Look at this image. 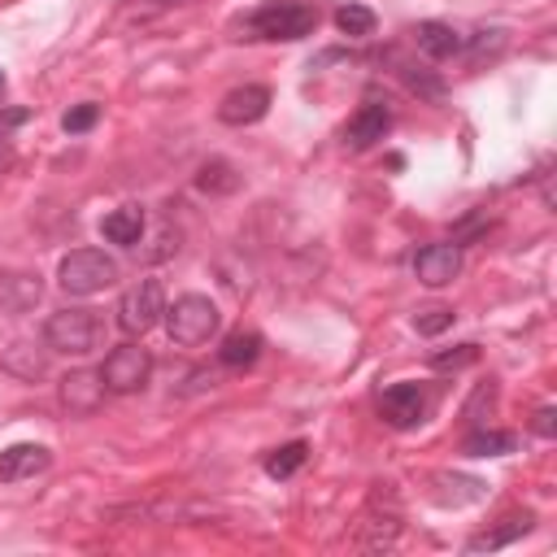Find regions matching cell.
<instances>
[{
    "label": "cell",
    "instance_id": "obj_19",
    "mask_svg": "<svg viewBox=\"0 0 557 557\" xmlns=\"http://www.w3.org/2000/svg\"><path fill=\"white\" fill-rule=\"evenodd\" d=\"M505 48H509V30H500V26H492V30H474V35L461 44V52H466V65H470V70H483V65L500 61V57H505Z\"/></svg>",
    "mask_w": 557,
    "mask_h": 557
},
{
    "label": "cell",
    "instance_id": "obj_5",
    "mask_svg": "<svg viewBox=\"0 0 557 557\" xmlns=\"http://www.w3.org/2000/svg\"><path fill=\"white\" fill-rule=\"evenodd\" d=\"M100 379H104V392H117V396H131V392H144L148 379H152V352L144 344H117L104 366H100Z\"/></svg>",
    "mask_w": 557,
    "mask_h": 557
},
{
    "label": "cell",
    "instance_id": "obj_8",
    "mask_svg": "<svg viewBox=\"0 0 557 557\" xmlns=\"http://www.w3.org/2000/svg\"><path fill=\"white\" fill-rule=\"evenodd\" d=\"M379 413H383L387 426H396V431L418 426L422 413H426V392H422V383H392V387H383Z\"/></svg>",
    "mask_w": 557,
    "mask_h": 557
},
{
    "label": "cell",
    "instance_id": "obj_31",
    "mask_svg": "<svg viewBox=\"0 0 557 557\" xmlns=\"http://www.w3.org/2000/svg\"><path fill=\"white\" fill-rule=\"evenodd\" d=\"M157 9H174V4H196V0H152Z\"/></svg>",
    "mask_w": 557,
    "mask_h": 557
},
{
    "label": "cell",
    "instance_id": "obj_20",
    "mask_svg": "<svg viewBox=\"0 0 557 557\" xmlns=\"http://www.w3.org/2000/svg\"><path fill=\"white\" fill-rule=\"evenodd\" d=\"M518 448V435L513 431H496V426H479L461 440V453L466 457H505Z\"/></svg>",
    "mask_w": 557,
    "mask_h": 557
},
{
    "label": "cell",
    "instance_id": "obj_13",
    "mask_svg": "<svg viewBox=\"0 0 557 557\" xmlns=\"http://www.w3.org/2000/svg\"><path fill=\"white\" fill-rule=\"evenodd\" d=\"M52 466V453L44 444H9L0 453V483H26Z\"/></svg>",
    "mask_w": 557,
    "mask_h": 557
},
{
    "label": "cell",
    "instance_id": "obj_11",
    "mask_svg": "<svg viewBox=\"0 0 557 557\" xmlns=\"http://www.w3.org/2000/svg\"><path fill=\"white\" fill-rule=\"evenodd\" d=\"M100 400H104V379H100V370H70V374L61 379V405H65V413L87 418V413L100 409Z\"/></svg>",
    "mask_w": 557,
    "mask_h": 557
},
{
    "label": "cell",
    "instance_id": "obj_27",
    "mask_svg": "<svg viewBox=\"0 0 557 557\" xmlns=\"http://www.w3.org/2000/svg\"><path fill=\"white\" fill-rule=\"evenodd\" d=\"M479 361V344H457L448 352H431V370H461Z\"/></svg>",
    "mask_w": 557,
    "mask_h": 557
},
{
    "label": "cell",
    "instance_id": "obj_10",
    "mask_svg": "<svg viewBox=\"0 0 557 557\" xmlns=\"http://www.w3.org/2000/svg\"><path fill=\"white\" fill-rule=\"evenodd\" d=\"M387 131H392V109L379 104V100H370V104H361V109L348 117V126H344V144H348L352 152H366V148H374Z\"/></svg>",
    "mask_w": 557,
    "mask_h": 557
},
{
    "label": "cell",
    "instance_id": "obj_4",
    "mask_svg": "<svg viewBox=\"0 0 557 557\" xmlns=\"http://www.w3.org/2000/svg\"><path fill=\"white\" fill-rule=\"evenodd\" d=\"M57 283L70 296H96V292H104V287L117 283V261L104 248H74V252L61 257Z\"/></svg>",
    "mask_w": 557,
    "mask_h": 557
},
{
    "label": "cell",
    "instance_id": "obj_25",
    "mask_svg": "<svg viewBox=\"0 0 557 557\" xmlns=\"http://www.w3.org/2000/svg\"><path fill=\"white\" fill-rule=\"evenodd\" d=\"M400 78L409 83V91H418V96H426V100H444V78H435L431 70L400 65Z\"/></svg>",
    "mask_w": 557,
    "mask_h": 557
},
{
    "label": "cell",
    "instance_id": "obj_3",
    "mask_svg": "<svg viewBox=\"0 0 557 557\" xmlns=\"http://www.w3.org/2000/svg\"><path fill=\"white\" fill-rule=\"evenodd\" d=\"M161 322H165V331H170L174 344L196 348V344H209V339L218 335L222 313H218V305H213L209 296L187 292V296H178L174 305H165V318H161Z\"/></svg>",
    "mask_w": 557,
    "mask_h": 557
},
{
    "label": "cell",
    "instance_id": "obj_9",
    "mask_svg": "<svg viewBox=\"0 0 557 557\" xmlns=\"http://www.w3.org/2000/svg\"><path fill=\"white\" fill-rule=\"evenodd\" d=\"M413 274L426 287H448L461 274V248L457 244H426V248H418Z\"/></svg>",
    "mask_w": 557,
    "mask_h": 557
},
{
    "label": "cell",
    "instance_id": "obj_15",
    "mask_svg": "<svg viewBox=\"0 0 557 557\" xmlns=\"http://www.w3.org/2000/svg\"><path fill=\"white\" fill-rule=\"evenodd\" d=\"M413 44H418L422 57L448 61V57H461L466 35H461L457 26H448V22H418V26H413Z\"/></svg>",
    "mask_w": 557,
    "mask_h": 557
},
{
    "label": "cell",
    "instance_id": "obj_24",
    "mask_svg": "<svg viewBox=\"0 0 557 557\" xmlns=\"http://www.w3.org/2000/svg\"><path fill=\"white\" fill-rule=\"evenodd\" d=\"M453 322H457V313H453L448 305H426V309L413 313V331H418V335H431V339L444 335Z\"/></svg>",
    "mask_w": 557,
    "mask_h": 557
},
{
    "label": "cell",
    "instance_id": "obj_7",
    "mask_svg": "<svg viewBox=\"0 0 557 557\" xmlns=\"http://www.w3.org/2000/svg\"><path fill=\"white\" fill-rule=\"evenodd\" d=\"M270 113V87L261 83H244V87H231L222 100H218V122L226 126H252Z\"/></svg>",
    "mask_w": 557,
    "mask_h": 557
},
{
    "label": "cell",
    "instance_id": "obj_21",
    "mask_svg": "<svg viewBox=\"0 0 557 557\" xmlns=\"http://www.w3.org/2000/svg\"><path fill=\"white\" fill-rule=\"evenodd\" d=\"M239 170L231 165V161H222V157H209L200 170H196V187L200 191H209V196H231V191H239Z\"/></svg>",
    "mask_w": 557,
    "mask_h": 557
},
{
    "label": "cell",
    "instance_id": "obj_6",
    "mask_svg": "<svg viewBox=\"0 0 557 557\" xmlns=\"http://www.w3.org/2000/svg\"><path fill=\"white\" fill-rule=\"evenodd\" d=\"M161 318H165V292H161L157 278H139V283H131L122 292V300H117V326L126 335H144Z\"/></svg>",
    "mask_w": 557,
    "mask_h": 557
},
{
    "label": "cell",
    "instance_id": "obj_23",
    "mask_svg": "<svg viewBox=\"0 0 557 557\" xmlns=\"http://www.w3.org/2000/svg\"><path fill=\"white\" fill-rule=\"evenodd\" d=\"M335 26H339V35H348V39H366V35H374L379 17H374V9H366V4H339V9H335Z\"/></svg>",
    "mask_w": 557,
    "mask_h": 557
},
{
    "label": "cell",
    "instance_id": "obj_32",
    "mask_svg": "<svg viewBox=\"0 0 557 557\" xmlns=\"http://www.w3.org/2000/svg\"><path fill=\"white\" fill-rule=\"evenodd\" d=\"M0 91H4V70H0Z\"/></svg>",
    "mask_w": 557,
    "mask_h": 557
},
{
    "label": "cell",
    "instance_id": "obj_2",
    "mask_svg": "<svg viewBox=\"0 0 557 557\" xmlns=\"http://www.w3.org/2000/svg\"><path fill=\"white\" fill-rule=\"evenodd\" d=\"M44 344L52 352H65V357H91L104 344V318L96 309H87V305L57 309L44 322Z\"/></svg>",
    "mask_w": 557,
    "mask_h": 557
},
{
    "label": "cell",
    "instance_id": "obj_29",
    "mask_svg": "<svg viewBox=\"0 0 557 557\" xmlns=\"http://www.w3.org/2000/svg\"><path fill=\"white\" fill-rule=\"evenodd\" d=\"M30 117V109H0V139H9L13 126H22Z\"/></svg>",
    "mask_w": 557,
    "mask_h": 557
},
{
    "label": "cell",
    "instance_id": "obj_16",
    "mask_svg": "<svg viewBox=\"0 0 557 557\" xmlns=\"http://www.w3.org/2000/svg\"><path fill=\"white\" fill-rule=\"evenodd\" d=\"M487 496V487L479 483V479H470V474H435L431 479V500L435 505H453V509H461V505H474V500H483Z\"/></svg>",
    "mask_w": 557,
    "mask_h": 557
},
{
    "label": "cell",
    "instance_id": "obj_14",
    "mask_svg": "<svg viewBox=\"0 0 557 557\" xmlns=\"http://www.w3.org/2000/svg\"><path fill=\"white\" fill-rule=\"evenodd\" d=\"M39 296H44L39 274H26V270H4L0 274V309L4 313L22 318V313H30L39 305Z\"/></svg>",
    "mask_w": 557,
    "mask_h": 557
},
{
    "label": "cell",
    "instance_id": "obj_1",
    "mask_svg": "<svg viewBox=\"0 0 557 557\" xmlns=\"http://www.w3.org/2000/svg\"><path fill=\"white\" fill-rule=\"evenodd\" d=\"M318 30V4L313 0H265L257 4L235 39H265V44H296Z\"/></svg>",
    "mask_w": 557,
    "mask_h": 557
},
{
    "label": "cell",
    "instance_id": "obj_28",
    "mask_svg": "<svg viewBox=\"0 0 557 557\" xmlns=\"http://www.w3.org/2000/svg\"><path fill=\"white\" fill-rule=\"evenodd\" d=\"M531 431H535L540 440H553V435H557V409H553V405H540V409L531 413Z\"/></svg>",
    "mask_w": 557,
    "mask_h": 557
},
{
    "label": "cell",
    "instance_id": "obj_12",
    "mask_svg": "<svg viewBox=\"0 0 557 557\" xmlns=\"http://www.w3.org/2000/svg\"><path fill=\"white\" fill-rule=\"evenodd\" d=\"M531 531H535V513H531V509H509L496 527L470 535V540H466V553H496V548H505V544H513V540H522V535H531Z\"/></svg>",
    "mask_w": 557,
    "mask_h": 557
},
{
    "label": "cell",
    "instance_id": "obj_17",
    "mask_svg": "<svg viewBox=\"0 0 557 557\" xmlns=\"http://www.w3.org/2000/svg\"><path fill=\"white\" fill-rule=\"evenodd\" d=\"M100 235H104L109 244H117V248H135L139 235H144V209H139V205H122V209L104 213Z\"/></svg>",
    "mask_w": 557,
    "mask_h": 557
},
{
    "label": "cell",
    "instance_id": "obj_26",
    "mask_svg": "<svg viewBox=\"0 0 557 557\" xmlns=\"http://www.w3.org/2000/svg\"><path fill=\"white\" fill-rule=\"evenodd\" d=\"M96 122H100V104L83 100V104L65 109V117H61V131H65V135H83V131H91Z\"/></svg>",
    "mask_w": 557,
    "mask_h": 557
},
{
    "label": "cell",
    "instance_id": "obj_18",
    "mask_svg": "<svg viewBox=\"0 0 557 557\" xmlns=\"http://www.w3.org/2000/svg\"><path fill=\"white\" fill-rule=\"evenodd\" d=\"M261 348H265V339L257 335V331H231L226 339H222V348H218V366H226V370H248L257 357H261Z\"/></svg>",
    "mask_w": 557,
    "mask_h": 557
},
{
    "label": "cell",
    "instance_id": "obj_22",
    "mask_svg": "<svg viewBox=\"0 0 557 557\" xmlns=\"http://www.w3.org/2000/svg\"><path fill=\"white\" fill-rule=\"evenodd\" d=\"M305 461H309V444H305V440H287V444H278V448L265 453L261 470H265L270 479H292Z\"/></svg>",
    "mask_w": 557,
    "mask_h": 557
},
{
    "label": "cell",
    "instance_id": "obj_30",
    "mask_svg": "<svg viewBox=\"0 0 557 557\" xmlns=\"http://www.w3.org/2000/svg\"><path fill=\"white\" fill-rule=\"evenodd\" d=\"M13 161H17L13 144H9V139H0V174H4V170H13Z\"/></svg>",
    "mask_w": 557,
    "mask_h": 557
}]
</instances>
